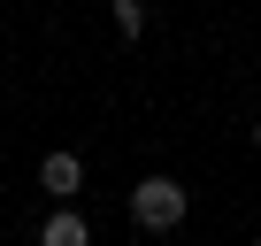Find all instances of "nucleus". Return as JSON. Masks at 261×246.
Returning <instances> with one entry per match:
<instances>
[{
	"mask_svg": "<svg viewBox=\"0 0 261 246\" xmlns=\"http://www.w3.org/2000/svg\"><path fill=\"white\" fill-rule=\"evenodd\" d=\"M108 8H115V31L123 39H146V0H108Z\"/></svg>",
	"mask_w": 261,
	"mask_h": 246,
	"instance_id": "20e7f679",
	"label": "nucleus"
},
{
	"mask_svg": "<svg viewBox=\"0 0 261 246\" xmlns=\"http://www.w3.org/2000/svg\"><path fill=\"white\" fill-rule=\"evenodd\" d=\"M253 246H261V238H253Z\"/></svg>",
	"mask_w": 261,
	"mask_h": 246,
	"instance_id": "0eeeda50",
	"label": "nucleus"
},
{
	"mask_svg": "<svg viewBox=\"0 0 261 246\" xmlns=\"http://www.w3.org/2000/svg\"><path fill=\"white\" fill-rule=\"evenodd\" d=\"M185 215H192V192L177 177H139L130 185V223L139 231H177Z\"/></svg>",
	"mask_w": 261,
	"mask_h": 246,
	"instance_id": "f257e3e1",
	"label": "nucleus"
},
{
	"mask_svg": "<svg viewBox=\"0 0 261 246\" xmlns=\"http://www.w3.org/2000/svg\"><path fill=\"white\" fill-rule=\"evenodd\" d=\"M39 246H92V223H85L77 208H54V215L39 223Z\"/></svg>",
	"mask_w": 261,
	"mask_h": 246,
	"instance_id": "7ed1b4c3",
	"label": "nucleus"
},
{
	"mask_svg": "<svg viewBox=\"0 0 261 246\" xmlns=\"http://www.w3.org/2000/svg\"><path fill=\"white\" fill-rule=\"evenodd\" d=\"M39 192H54V200H77V192H85V162H77L69 146H54V154L39 162Z\"/></svg>",
	"mask_w": 261,
	"mask_h": 246,
	"instance_id": "f03ea898",
	"label": "nucleus"
},
{
	"mask_svg": "<svg viewBox=\"0 0 261 246\" xmlns=\"http://www.w3.org/2000/svg\"><path fill=\"white\" fill-rule=\"evenodd\" d=\"M253 154H261V123H253Z\"/></svg>",
	"mask_w": 261,
	"mask_h": 246,
	"instance_id": "39448f33",
	"label": "nucleus"
},
{
	"mask_svg": "<svg viewBox=\"0 0 261 246\" xmlns=\"http://www.w3.org/2000/svg\"><path fill=\"white\" fill-rule=\"evenodd\" d=\"M253 8H261V0H253Z\"/></svg>",
	"mask_w": 261,
	"mask_h": 246,
	"instance_id": "423d86ee",
	"label": "nucleus"
}]
</instances>
